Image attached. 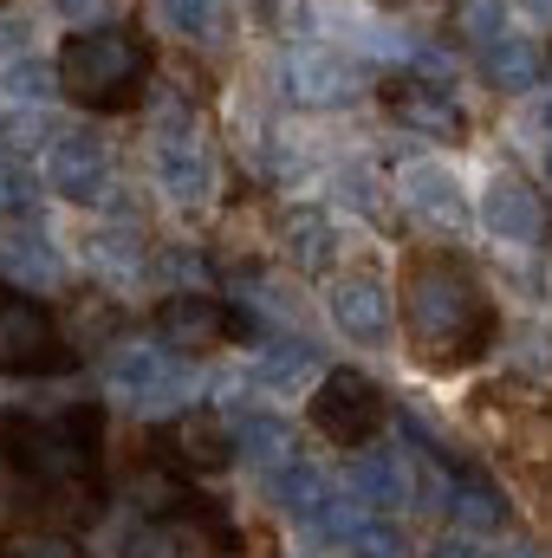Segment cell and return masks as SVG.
Returning a JSON list of instances; mask_svg holds the SVG:
<instances>
[{"label": "cell", "instance_id": "8d00e7d4", "mask_svg": "<svg viewBox=\"0 0 552 558\" xmlns=\"http://www.w3.org/2000/svg\"><path fill=\"white\" fill-rule=\"evenodd\" d=\"M540 124H547V131H552V92H547V98H540Z\"/></svg>", "mask_w": 552, "mask_h": 558}, {"label": "cell", "instance_id": "7402d4cb", "mask_svg": "<svg viewBox=\"0 0 552 558\" xmlns=\"http://www.w3.org/2000/svg\"><path fill=\"white\" fill-rule=\"evenodd\" d=\"M305 377H319V351H312L305 338H267V344L254 351V384H261V390L292 397Z\"/></svg>", "mask_w": 552, "mask_h": 558}, {"label": "cell", "instance_id": "83f0119b", "mask_svg": "<svg viewBox=\"0 0 552 558\" xmlns=\"http://www.w3.org/2000/svg\"><path fill=\"white\" fill-rule=\"evenodd\" d=\"M0 78H7V98H20V105H46V98L59 92V65H46V59H33V52H20Z\"/></svg>", "mask_w": 552, "mask_h": 558}, {"label": "cell", "instance_id": "484cf974", "mask_svg": "<svg viewBox=\"0 0 552 558\" xmlns=\"http://www.w3.org/2000/svg\"><path fill=\"white\" fill-rule=\"evenodd\" d=\"M59 124L46 118V105H20V111H0V156H39L52 149Z\"/></svg>", "mask_w": 552, "mask_h": 558}, {"label": "cell", "instance_id": "f35d334b", "mask_svg": "<svg viewBox=\"0 0 552 558\" xmlns=\"http://www.w3.org/2000/svg\"><path fill=\"white\" fill-rule=\"evenodd\" d=\"M547 175H552V149H547Z\"/></svg>", "mask_w": 552, "mask_h": 558}, {"label": "cell", "instance_id": "44dd1931", "mask_svg": "<svg viewBox=\"0 0 552 558\" xmlns=\"http://www.w3.org/2000/svg\"><path fill=\"white\" fill-rule=\"evenodd\" d=\"M267 487H274L279 513H292V520H305V526H319V520H325V507L338 500V494H332V481H325L312 461H286V468H274V474H267Z\"/></svg>", "mask_w": 552, "mask_h": 558}, {"label": "cell", "instance_id": "6da1fadb", "mask_svg": "<svg viewBox=\"0 0 552 558\" xmlns=\"http://www.w3.org/2000/svg\"><path fill=\"white\" fill-rule=\"evenodd\" d=\"M404 344L422 371H442V377L481 364L501 344V312L461 254L429 247L404 260Z\"/></svg>", "mask_w": 552, "mask_h": 558}, {"label": "cell", "instance_id": "8992f818", "mask_svg": "<svg viewBox=\"0 0 552 558\" xmlns=\"http://www.w3.org/2000/svg\"><path fill=\"white\" fill-rule=\"evenodd\" d=\"M105 384H111V397H124L131 410H143V416L176 410V403L195 397V377H189L182 351H169L163 338H156V344H124V351L111 357Z\"/></svg>", "mask_w": 552, "mask_h": 558}, {"label": "cell", "instance_id": "d4e9b609", "mask_svg": "<svg viewBox=\"0 0 552 558\" xmlns=\"http://www.w3.org/2000/svg\"><path fill=\"white\" fill-rule=\"evenodd\" d=\"M235 454L248 461V468H286L292 461V428H286V416H267V410H254V416L235 422Z\"/></svg>", "mask_w": 552, "mask_h": 558}, {"label": "cell", "instance_id": "e0dca14e", "mask_svg": "<svg viewBox=\"0 0 552 558\" xmlns=\"http://www.w3.org/2000/svg\"><path fill=\"white\" fill-rule=\"evenodd\" d=\"M163 448H169V461L176 468H195V474H221L228 461H235V428L221 416H182L169 435H163Z\"/></svg>", "mask_w": 552, "mask_h": 558}, {"label": "cell", "instance_id": "30bf717a", "mask_svg": "<svg viewBox=\"0 0 552 558\" xmlns=\"http://www.w3.org/2000/svg\"><path fill=\"white\" fill-rule=\"evenodd\" d=\"M279 92L299 105V111H338L358 98V65L345 52H325V46H299L286 52L279 65Z\"/></svg>", "mask_w": 552, "mask_h": 558}, {"label": "cell", "instance_id": "ffe728a7", "mask_svg": "<svg viewBox=\"0 0 552 558\" xmlns=\"http://www.w3.org/2000/svg\"><path fill=\"white\" fill-rule=\"evenodd\" d=\"M85 260H92L98 274H111V279H137L143 274V221L131 215V208H118V221L92 228Z\"/></svg>", "mask_w": 552, "mask_h": 558}, {"label": "cell", "instance_id": "2e32d148", "mask_svg": "<svg viewBox=\"0 0 552 558\" xmlns=\"http://www.w3.org/2000/svg\"><path fill=\"white\" fill-rule=\"evenodd\" d=\"M345 487H351V500H364L371 513H397V507H410L416 500L410 461L391 454V448H358L351 468H345Z\"/></svg>", "mask_w": 552, "mask_h": 558}, {"label": "cell", "instance_id": "ba28073f", "mask_svg": "<svg viewBox=\"0 0 552 558\" xmlns=\"http://www.w3.org/2000/svg\"><path fill=\"white\" fill-rule=\"evenodd\" d=\"M248 325H254V318L235 312V305H221L215 292H169V299L156 305V338H163L169 351H182V357L215 351V344L241 338Z\"/></svg>", "mask_w": 552, "mask_h": 558}, {"label": "cell", "instance_id": "3957f363", "mask_svg": "<svg viewBox=\"0 0 552 558\" xmlns=\"http://www.w3.org/2000/svg\"><path fill=\"white\" fill-rule=\"evenodd\" d=\"M98 410H65L52 422L33 416H0V454L20 468L26 487H85V474L98 468Z\"/></svg>", "mask_w": 552, "mask_h": 558}, {"label": "cell", "instance_id": "1f68e13d", "mask_svg": "<svg viewBox=\"0 0 552 558\" xmlns=\"http://www.w3.org/2000/svg\"><path fill=\"white\" fill-rule=\"evenodd\" d=\"M455 20L475 46H488L494 33H507V0H455Z\"/></svg>", "mask_w": 552, "mask_h": 558}, {"label": "cell", "instance_id": "d6986e66", "mask_svg": "<svg viewBox=\"0 0 552 558\" xmlns=\"http://www.w3.org/2000/svg\"><path fill=\"white\" fill-rule=\"evenodd\" d=\"M286 254H292L299 274H332L338 254H345V234H338V221H332L325 208L305 202V208L286 215Z\"/></svg>", "mask_w": 552, "mask_h": 558}, {"label": "cell", "instance_id": "8fae6325", "mask_svg": "<svg viewBox=\"0 0 552 558\" xmlns=\"http://www.w3.org/2000/svg\"><path fill=\"white\" fill-rule=\"evenodd\" d=\"M481 228L501 241V247H540L552 228L547 202H540V189H527L514 169H501V175H488V189H481Z\"/></svg>", "mask_w": 552, "mask_h": 558}, {"label": "cell", "instance_id": "74e56055", "mask_svg": "<svg viewBox=\"0 0 552 558\" xmlns=\"http://www.w3.org/2000/svg\"><path fill=\"white\" fill-rule=\"evenodd\" d=\"M507 558H533V553H507Z\"/></svg>", "mask_w": 552, "mask_h": 558}, {"label": "cell", "instance_id": "4316f807", "mask_svg": "<svg viewBox=\"0 0 552 558\" xmlns=\"http://www.w3.org/2000/svg\"><path fill=\"white\" fill-rule=\"evenodd\" d=\"M124 558H202V533H189L182 520H149L124 539Z\"/></svg>", "mask_w": 552, "mask_h": 558}, {"label": "cell", "instance_id": "d6a6232c", "mask_svg": "<svg viewBox=\"0 0 552 558\" xmlns=\"http://www.w3.org/2000/svg\"><path fill=\"white\" fill-rule=\"evenodd\" d=\"M338 202H351L358 215H384V189H377L371 169H345L338 175Z\"/></svg>", "mask_w": 552, "mask_h": 558}, {"label": "cell", "instance_id": "52a82bcc", "mask_svg": "<svg viewBox=\"0 0 552 558\" xmlns=\"http://www.w3.org/2000/svg\"><path fill=\"white\" fill-rule=\"evenodd\" d=\"M384 390L364 371H325L319 397H312V428L338 448H371V435L384 428Z\"/></svg>", "mask_w": 552, "mask_h": 558}, {"label": "cell", "instance_id": "4dcf8cb0", "mask_svg": "<svg viewBox=\"0 0 552 558\" xmlns=\"http://www.w3.org/2000/svg\"><path fill=\"white\" fill-rule=\"evenodd\" d=\"M0 558H85V546L72 539V533H7L0 539Z\"/></svg>", "mask_w": 552, "mask_h": 558}, {"label": "cell", "instance_id": "5bb4252c", "mask_svg": "<svg viewBox=\"0 0 552 558\" xmlns=\"http://www.w3.org/2000/svg\"><path fill=\"white\" fill-rule=\"evenodd\" d=\"M156 189L176 208H208L215 202V156L195 131L182 137H156Z\"/></svg>", "mask_w": 552, "mask_h": 558}, {"label": "cell", "instance_id": "f546056e", "mask_svg": "<svg viewBox=\"0 0 552 558\" xmlns=\"http://www.w3.org/2000/svg\"><path fill=\"white\" fill-rule=\"evenodd\" d=\"M507 357H514V371L520 377H552V331H540V325H514L507 331Z\"/></svg>", "mask_w": 552, "mask_h": 558}, {"label": "cell", "instance_id": "9a60e30c", "mask_svg": "<svg viewBox=\"0 0 552 558\" xmlns=\"http://www.w3.org/2000/svg\"><path fill=\"white\" fill-rule=\"evenodd\" d=\"M475 59H481V78L494 92H533V85H547V72H552V46L533 39V33H520V26H507L488 46H475Z\"/></svg>", "mask_w": 552, "mask_h": 558}, {"label": "cell", "instance_id": "277c9868", "mask_svg": "<svg viewBox=\"0 0 552 558\" xmlns=\"http://www.w3.org/2000/svg\"><path fill=\"white\" fill-rule=\"evenodd\" d=\"M72 364H79V351L59 331V318L26 292H0V371L7 377H59Z\"/></svg>", "mask_w": 552, "mask_h": 558}, {"label": "cell", "instance_id": "e575fe53", "mask_svg": "<svg viewBox=\"0 0 552 558\" xmlns=\"http://www.w3.org/2000/svg\"><path fill=\"white\" fill-rule=\"evenodd\" d=\"M52 7H59L72 26H98V20L111 13V0H52Z\"/></svg>", "mask_w": 552, "mask_h": 558}, {"label": "cell", "instance_id": "836d02e7", "mask_svg": "<svg viewBox=\"0 0 552 558\" xmlns=\"http://www.w3.org/2000/svg\"><path fill=\"white\" fill-rule=\"evenodd\" d=\"M202 274H208L202 254H189V247H169V254H163V279H195V286H202Z\"/></svg>", "mask_w": 552, "mask_h": 558}, {"label": "cell", "instance_id": "603a6c76", "mask_svg": "<svg viewBox=\"0 0 552 558\" xmlns=\"http://www.w3.org/2000/svg\"><path fill=\"white\" fill-rule=\"evenodd\" d=\"M448 520H455L461 533H494V526H507V500H501L494 481L455 474V481H448Z\"/></svg>", "mask_w": 552, "mask_h": 558}, {"label": "cell", "instance_id": "ac0fdd59", "mask_svg": "<svg viewBox=\"0 0 552 558\" xmlns=\"http://www.w3.org/2000/svg\"><path fill=\"white\" fill-rule=\"evenodd\" d=\"M0 279H13L26 292H39V286L52 292V286H65V254L33 228H7L0 234Z\"/></svg>", "mask_w": 552, "mask_h": 558}, {"label": "cell", "instance_id": "d590c367", "mask_svg": "<svg viewBox=\"0 0 552 558\" xmlns=\"http://www.w3.org/2000/svg\"><path fill=\"white\" fill-rule=\"evenodd\" d=\"M429 558H488V553L475 546V533H448V539H442V546H435Z\"/></svg>", "mask_w": 552, "mask_h": 558}, {"label": "cell", "instance_id": "4fadbf2b", "mask_svg": "<svg viewBox=\"0 0 552 558\" xmlns=\"http://www.w3.org/2000/svg\"><path fill=\"white\" fill-rule=\"evenodd\" d=\"M46 189L92 208L111 195V149L92 137V131H59L52 149H46Z\"/></svg>", "mask_w": 552, "mask_h": 558}, {"label": "cell", "instance_id": "9c48e42d", "mask_svg": "<svg viewBox=\"0 0 552 558\" xmlns=\"http://www.w3.org/2000/svg\"><path fill=\"white\" fill-rule=\"evenodd\" d=\"M325 305H332V325H338L351 344L384 351L391 331H397V299H391V279L377 274V267H351V274H338L332 279V292H325Z\"/></svg>", "mask_w": 552, "mask_h": 558}, {"label": "cell", "instance_id": "7c38bea8", "mask_svg": "<svg viewBox=\"0 0 552 558\" xmlns=\"http://www.w3.org/2000/svg\"><path fill=\"white\" fill-rule=\"evenodd\" d=\"M397 195H404V208L422 228H435L448 241H461L468 221H475V208H468V195H461V182H455L448 162H404L397 169Z\"/></svg>", "mask_w": 552, "mask_h": 558}, {"label": "cell", "instance_id": "7a4b0ae2", "mask_svg": "<svg viewBox=\"0 0 552 558\" xmlns=\"http://www.w3.org/2000/svg\"><path fill=\"white\" fill-rule=\"evenodd\" d=\"M59 92L85 111H137L149 98V72H156V52L137 26H118V20H98V26H79L65 33L59 46Z\"/></svg>", "mask_w": 552, "mask_h": 558}, {"label": "cell", "instance_id": "5b68a950", "mask_svg": "<svg viewBox=\"0 0 552 558\" xmlns=\"http://www.w3.org/2000/svg\"><path fill=\"white\" fill-rule=\"evenodd\" d=\"M384 105H391V118L422 143H442V149H461L468 143V111L455 105V92L435 78V72H410V65H397V72H384Z\"/></svg>", "mask_w": 552, "mask_h": 558}, {"label": "cell", "instance_id": "cb8c5ba5", "mask_svg": "<svg viewBox=\"0 0 552 558\" xmlns=\"http://www.w3.org/2000/svg\"><path fill=\"white\" fill-rule=\"evenodd\" d=\"M163 26L189 46H228L235 33V7L228 0H163Z\"/></svg>", "mask_w": 552, "mask_h": 558}, {"label": "cell", "instance_id": "f1b7e54d", "mask_svg": "<svg viewBox=\"0 0 552 558\" xmlns=\"http://www.w3.org/2000/svg\"><path fill=\"white\" fill-rule=\"evenodd\" d=\"M39 208V175L26 156H0V215H33Z\"/></svg>", "mask_w": 552, "mask_h": 558}]
</instances>
